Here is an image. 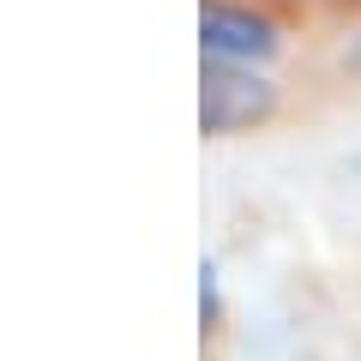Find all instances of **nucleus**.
I'll return each instance as SVG.
<instances>
[{"instance_id": "obj_1", "label": "nucleus", "mask_w": 361, "mask_h": 361, "mask_svg": "<svg viewBox=\"0 0 361 361\" xmlns=\"http://www.w3.org/2000/svg\"><path fill=\"white\" fill-rule=\"evenodd\" d=\"M277 109V90L253 73V66H223L205 61V90H199V121L205 133H241Z\"/></svg>"}, {"instance_id": "obj_2", "label": "nucleus", "mask_w": 361, "mask_h": 361, "mask_svg": "<svg viewBox=\"0 0 361 361\" xmlns=\"http://www.w3.org/2000/svg\"><path fill=\"white\" fill-rule=\"evenodd\" d=\"M199 42H205V61L223 66H253L277 49V25L253 6H229V0H205L199 13Z\"/></svg>"}]
</instances>
